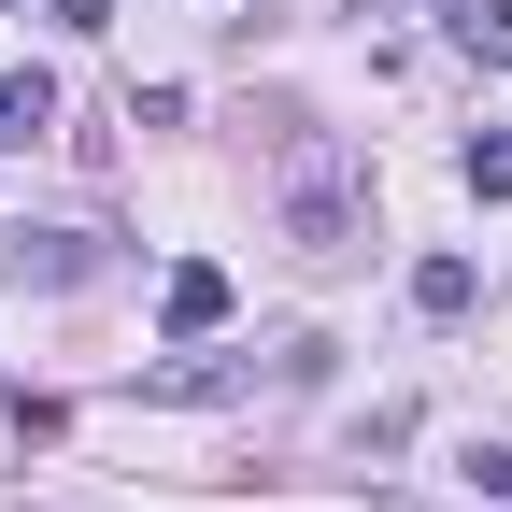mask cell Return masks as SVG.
<instances>
[{"label":"cell","mask_w":512,"mask_h":512,"mask_svg":"<svg viewBox=\"0 0 512 512\" xmlns=\"http://www.w3.org/2000/svg\"><path fill=\"white\" fill-rule=\"evenodd\" d=\"M285 228H299V256H356V200H342V171H328V157L285 185Z\"/></svg>","instance_id":"6da1fadb"},{"label":"cell","mask_w":512,"mask_h":512,"mask_svg":"<svg viewBox=\"0 0 512 512\" xmlns=\"http://www.w3.org/2000/svg\"><path fill=\"white\" fill-rule=\"evenodd\" d=\"M157 313H171V342H214V328H228V271H214V256H185Z\"/></svg>","instance_id":"7a4b0ae2"},{"label":"cell","mask_w":512,"mask_h":512,"mask_svg":"<svg viewBox=\"0 0 512 512\" xmlns=\"http://www.w3.org/2000/svg\"><path fill=\"white\" fill-rule=\"evenodd\" d=\"M427 15H441V43H456V57L512 72V0H427Z\"/></svg>","instance_id":"3957f363"},{"label":"cell","mask_w":512,"mask_h":512,"mask_svg":"<svg viewBox=\"0 0 512 512\" xmlns=\"http://www.w3.org/2000/svg\"><path fill=\"white\" fill-rule=\"evenodd\" d=\"M43 128H57V86L15 72V86H0V143H43Z\"/></svg>","instance_id":"277c9868"},{"label":"cell","mask_w":512,"mask_h":512,"mask_svg":"<svg viewBox=\"0 0 512 512\" xmlns=\"http://www.w3.org/2000/svg\"><path fill=\"white\" fill-rule=\"evenodd\" d=\"M413 313H441V328H456V313H470V256H427V271H413Z\"/></svg>","instance_id":"5b68a950"},{"label":"cell","mask_w":512,"mask_h":512,"mask_svg":"<svg viewBox=\"0 0 512 512\" xmlns=\"http://www.w3.org/2000/svg\"><path fill=\"white\" fill-rule=\"evenodd\" d=\"M15 256H29L43 285H86V271H100V256H86V228H43V242H15Z\"/></svg>","instance_id":"8992f818"},{"label":"cell","mask_w":512,"mask_h":512,"mask_svg":"<svg viewBox=\"0 0 512 512\" xmlns=\"http://www.w3.org/2000/svg\"><path fill=\"white\" fill-rule=\"evenodd\" d=\"M470 200H512V128H484V143H470Z\"/></svg>","instance_id":"52a82bcc"},{"label":"cell","mask_w":512,"mask_h":512,"mask_svg":"<svg viewBox=\"0 0 512 512\" xmlns=\"http://www.w3.org/2000/svg\"><path fill=\"white\" fill-rule=\"evenodd\" d=\"M43 15H57V29H114V0H43Z\"/></svg>","instance_id":"ba28073f"}]
</instances>
